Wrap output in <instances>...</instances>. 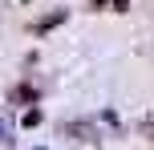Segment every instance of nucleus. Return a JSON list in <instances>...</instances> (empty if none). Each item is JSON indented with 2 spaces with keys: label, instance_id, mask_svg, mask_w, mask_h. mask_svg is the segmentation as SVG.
<instances>
[{
  "label": "nucleus",
  "instance_id": "1",
  "mask_svg": "<svg viewBox=\"0 0 154 150\" xmlns=\"http://www.w3.org/2000/svg\"><path fill=\"white\" fill-rule=\"evenodd\" d=\"M114 4H118V8H126V4H130V0H114Z\"/></svg>",
  "mask_w": 154,
  "mask_h": 150
}]
</instances>
